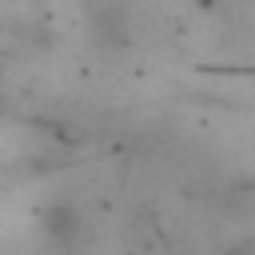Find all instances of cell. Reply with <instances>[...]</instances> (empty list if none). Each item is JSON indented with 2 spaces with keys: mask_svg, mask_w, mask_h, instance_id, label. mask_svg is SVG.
Here are the masks:
<instances>
[{
  "mask_svg": "<svg viewBox=\"0 0 255 255\" xmlns=\"http://www.w3.org/2000/svg\"><path fill=\"white\" fill-rule=\"evenodd\" d=\"M92 40L100 48H124L128 44V16L120 12V4H96L92 8Z\"/></svg>",
  "mask_w": 255,
  "mask_h": 255,
  "instance_id": "obj_2",
  "label": "cell"
},
{
  "mask_svg": "<svg viewBox=\"0 0 255 255\" xmlns=\"http://www.w3.org/2000/svg\"><path fill=\"white\" fill-rule=\"evenodd\" d=\"M36 223H40L44 243L56 247V251H72V247L84 239V231H88V219H84V211H80V203H76L72 195H52V199L40 207Z\"/></svg>",
  "mask_w": 255,
  "mask_h": 255,
  "instance_id": "obj_1",
  "label": "cell"
}]
</instances>
